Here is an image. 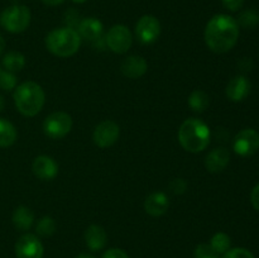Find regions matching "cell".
<instances>
[{
  "label": "cell",
  "mask_w": 259,
  "mask_h": 258,
  "mask_svg": "<svg viewBox=\"0 0 259 258\" xmlns=\"http://www.w3.org/2000/svg\"><path fill=\"white\" fill-rule=\"evenodd\" d=\"M239 38L237 20L227 14H218L207 22L205 28V42L215 53H225L232 50Z\"/></svg>",
  "instance_id": "1"
},
{
  "label": "cell",
  "mask_w": 259,
  "mask_h": 258,
  "mask_svg": "<svg viewBox=\"0 0 259 258\" xmlns=\"http://www.w3.org/2000/svg\"><path fill=\"white\" fill-rule=\"evenodd\" d=\"M179 141L187 152H202L210 143L209 126L200 119H186L180 126Z\"/></svg>",
  "instance_id": "2"
},
{
  "label": "cell",
  "mask_w": 259,
  "mask_h": 258,
  "mask_svg": "<svg viewBox=\"0 0 259 258\" xmlns=\"http://www.w3.org/2000/svg\"><path fill=\"white\" fill-rule=\"evenodd\" d=\"M46 95L43 89L33 81L20 83L15 88L14 103L18 111L25 116H34L42 110Z\"/></svg>",
  "instance_id": "3"
},
{
  "label": "cell",
  "mask_w": 259,
  "mask_h": 258,
  "mask_svg": "<svg viewBox=\"0 0 259 258\" xmlns=\"http://www.w3.org/2000/svg\"><path fill=\"white\" fill-rule=\"evenodd\" d=\"M81 37L77 30L72 28H57L46 37V47L57 57H70L78 51Z\"/></svg>",
  "instance_id": "4"
},
{
  "label": "cell",
  "mask_w": 259,
  "mask_h": 258,
  "mask_svg": "<svg viewBox=\"0 0 259 258\" xmlns=\"http://www.w3.org/2000/svg\"><path fill=\"white\" fill-rule=\"evenodd\" d=\"M30 10L25 5H12L0 14V24L10 33H22L30 24Z\"/></svg>",
  "instance_id": "5"
},
{
  "label": "cell",
  "mask_w": 259,
  "mask_h": 258,
  "mask_svg": "<svg viewBox=\"0 0 259 258\" xmlns=\"http://www.w3.org/2000/svg\"><path fill=\"white\" fill-rule=\"evenodd\" d=\"M72 128V118L67 113L56 111L50 114L43 123V131L52 139H61L70 133Z\"/></svg>",
  "instance_id": "6"
},
{
  "label": "cell",
  "mask_w": 259,
  "mask_h": 258,
  "mask_svg": "<svg viewBox=\"0 0 259 258\" xmlns=\"http://www.w3.org/2000/svg\"><path fill=\"white\" fill-rule=\"evenodd\" d=\"M133 38H132V33L128 27L123 24H116L109 29L108 34H106V45L110 48L113 52L125 53L128 52L131 48Z\"/></svg>",
  "instance_id": "7"
},
{
  "label": "cell",
  "mask_w": 259,
  "mask_h": 258,
  "mask_svg": "<svg viewBox=\"0 0 259 258\" xmlns=\"http://www.w3.org/2000/svg\"><path fill=\"white\" fill-rule=\"evenodd\" d=\"M233 149L242 157L253 156L259 149V133L255 129H243L235 136Z\"/></svg>",
  "instance_id": "8"
},
{
  "label": "cell",
  "mask_w": 259,
  "mask_h": 258,
  "mask_svg": "<svg viewBox=\"0 0 259 258\" xmlns=\"http://www.w3.org/2000/svg\"><path fill=\"white\" fill-rule=\"evenodd\" d=\"M136 33L142 43L151 45L156 42L161 34V23L153 15H143L137 23Z\"/></svg>",
  "instance_id": "9"
},
{
  "label": "cell",
  "mask_w": 259,
  "mask_h": 258,
  "mask_svg": "<svg viewBox=\"0 0 259 258\" xmlns=\"http://www.w3.org/2000/svg\"><path fill=\"white\" fill-rule=\"evenodd\" d=\"M120 128L118 124L113 120H104L99 124L94 131V142L100 148H108L113 146L119 138Z\"/></svg>",
  "instance_id": "10"
},
{
  "label": "cell",
  "mask_w": 259,
  "mask_h": 258,
  "mask_svg": "<svg viewBox=\"0 0 259 258\" xmlns=\"http://www.w3.org/2000/svg\"><path fill=\"white\" fill-rule=\"evenodd\" d=\"M18 258H42L43 245L34 234H24L15 243Z\"/></svg>",
  "instance_id": "11"
},
{
  "label": "cell",
  "mask_w": 259,
  "mask_h": 258,
  "mask_svg": "<svg viewBox=\"0 0 259 258\" xmlns=\"http://www.w3.org/2000/svg\"><path fill=\"white\" fill-rule=\"evenodd\" d=\"M33 172L40 180H52L57 176L58 166L52 157L38 156L33 162Z\"/></svg>",
  "instance_id": "12"
},
{
  "label": "cell",
  "mask_w": 259,
  "mask_h": 258,
  "mask_svg": "<svg viewBox=\"0 0 259 258\" xmlns=\"http://www.w3.org/2000/svg\"><path fill=\"white\" fill-rule=\"evenodd\" d=\"M250 85L249 80L245 76H237L233 78L227 86V96L229 100L239 103L243 101L250 93Z\"/></svg>",
  "instance_id": "13"
},
{
  "label": "cell",
  "mask_w": 259,
  "mask_h": 258,
  "mask_svg": "<svg viewBox=\"0 0 259 258\" xmlns=\"http://www.w3.org/2000/svg\"><path fill=\"white\" fill-rule=\"evenodd\" d=\"M230 161V153L227 148L220 147V148H215L207 154L206 161H205V166H206L207 171L214 172H222L227 168Z\"/></svg>",
  "instance_id": "14"
},
{
  "label": "cell",
  "mask_w": 259,
  "mask_h": 258,
  "mask_svg": "<svg viewBox=\"0 0 259 258\" xmlns=\"http://www.w3.org/2000/svg\"><path fill=\"white\" fill-rule=\"evenodd\" d=\"M147 61L141 56H129L121 62L120 70L129 78H139L147 72Z\"/></svg>",
  "instance_id": "15"
},
{
  "label": "cell",
  "mask_w": 259,
  "mask_h": 258,
  "mask_svg": "<svg viewBox=\"0 0 259 258\" xmlns=\"http://www.w3.org/2000/svg\"><path fill=\"white\" fill-rule=\"evenodd\" d=\"M169 206L168 197L163 192H153L149 195L144 202V209L147 214L152 217H161L167 211Z\"/></svg>",
  "instance_id": "16"
},
{
  "label": "cell",
  "mask_w": 259,
  "mask_h": 258,
  "mask_svg": "<svg viewBox=\"0 0 259 258\" xmlns=\"http://www.w3.org/2000/svg\"><path fill=\"white\" fill-rule=\"evenodd\" d=\"M103 23L96 18H85L78 24V34L86 40H96L103 34Z\"/></svg>",
  "instance_id": "17"
},
{
  "label": "cell",
  "mask_w": 259,
  "mask_h": 258,
  "mask_svg": "<svg viewBox=\"0 0 259 258\" xmlns=\"http://www.w3.org/2000/svg\"><path fill=\"white\" fill-rule=\"evenodd\" d=\"M106 232L100 225L93 224L86 229L85 240L91 250H100L106 244Z\"/></svg>",
  "instance_id": "18"
},
{
  "label": "cell",
  "mask_w": 259,
  "mask_h": 258,
  "mask_svg": "<svg viewBox=\"0 0 259 258\" xmlns=\"http://www.w3.org/2000/svg\"><path fill=\"white\" fill-rule=\"evenodd\" d=\"M34 215L27 206H19L13 214V224L18 230H28L33 224Z\"/></svg>",
  "instance_id": "19"
},
{
  "label": "cell",
  "mask_w": 259,
  "mask_h": 258,
  "mask_svg": "<svg viewBox=\"0 0 259 258\" xmlns=\"http://www.w3.org/2000/svg\"><path fill=\"white\" fill-rule=\"evenodd\" d=\"M17 139V129L4 118H0V147H10Z\"/></svg>",
  "instance_id": "20"
},
{
  "label": "cell",
  "mask_w": 259,
  "mask_h": 258,
  "mask_svg": "<svg viewBox=\"0 0 259 258\" xmlns=\"http://www.w3.org/2000/svg\"><path fill=\"white\" fill-rule=\"evenodd\" d=\"M3 65H4L5 70L9 71V72H18V71L22 70L25 65V58L22 53L19 52H13L7 53L3 58Z\"/></svg>",
  "instance_id": "21"
},
{
  "label": "cell",
  "mask_w": 259,
  "mask_h": 258,
  "mask_svg": "<svg viewBox=\"0 0 259 258\" xmlns=\"http://www.w3.org/2000/svg\"><path fill=\"white\" fill-rule=\"evenodd\" d=\"M210 104V99L207 96V94L202 90H195L192 91V94L189 98V105L191 106V109L194 111H201L206 110L207 106Z\"/></svg>",
  "instance_id": "22"
},
{
  "label": "cell",
  "mask_w": 259,
  "mask_h": 258,
  "mask_svg": "<svg viewBox=\"0 0 259 258\" xmlns=\"http://www.w3.org/2000/svg\"><path fill=\"white\" fill-rule=\"evenodd\" d=\"M238 25L247 29H253L259 24V12L255 9H248L240 13L237 20Z\"/></svg>",
  "instance_id": "23"
},
{
  "label": "cell",
  "mask_w": 259,
  "mask_h": 258,
  "mask_svg": "<svg viewBox=\"0 0 259 258\" xmlns=\"http://www.w3.org/2000/svg\"><path fill=\"white\" fill-rule=\"evenodd\" d=\"M230 244H232L230 237L225 233H217L210 242V245L218 254H224L225 252H228L230 249Z\"/></svg>",
  "instance_id": "24"
},
{
  "label": "cell",
  "mask_w": 259,
  "mask_h": 258,
  "mask_svg": "<svg viewBox=\"0 0 259 258\" xmlns=\"http://www.w3.org/2000/svg\"><path fill=\"white\" fill-rule=\"evenodd\" d=\"M56 230V223L52 218L43 217L37 224V233L40 237H51Z\"/></svg>",
  "instance_id": "25"
},
{
  "label": "cell",
  "mask_w": 259,
  "mask_h": 258,
  "mask_svg": "<svg viewBox=\"0 0 259 258\" xmlns=\"http://www.w3.org/2000/svg\"><path fill=\"white\" fill-rule=\"evenodd\" d=\"M17 85V78L14 73L9 71H0V89L3 90H12Z\"/></svg>",
  "instance_id": "26"
},
{
  "label": "cell",
  "mask_w": 259,
  "mask_h": 258,
  "mask_svg": "<svg viewBox=\"0 0 259 258\" xmlns=\"http://www.w3.org/2000/svg\"><path fill=\"white\" fill-rule=\"evenodd\" d=\"M195 258H220L210 244H200L195 249Z\"/></svg>",
  "instance_id": "27"
},
{
  "label": "cell",
  "mask_w": 259,
  "mask_h": 258,
  "mask_svg": "<svg viewBox=\"0 0 259 258\" xmlns=\"http://www.w3.org/2000/svg\"><path fill=\"white\" fill-rule=\"evenodd\" d=\"M222 258H254V255L245 248H233L225 252Z\"/></svg>",
  "instance_id": "28"
},
{
  "label": "cell",
  "mask_w": 259,
  "mask_h": 258,
  "mask_svg": "<svg viewBox=\"0 0 259 258\" xmlns=\"http://www.w3.org/2000/svg\"><path fill=\"white\" fill-rule=\"evenodd\" d=\"M223 5L230 12H237L244 4V0H222Z\"/></svg>",
  "instance_id": "29"
},
{
  "label": "cell",
  "mask_w": 259,
  "mask_h": 258,
  "mask_svg": "<svg viewBox=\"0 0 259 258\" xmlns=\"http://www.w3.org/2000/svg\"><path fill=\"white\" fill-rule=\"evenodd\" d=\"M101 258H129V255L126 254L123 249H119V248H113V249L106 250Z\"/></svg>",
  "instance_id": "30"
},
{
  "label": "cell",
  "mask_w": 259,
  "mask_h": 258,
  "mask_svg": "<svg viewBox=\"0 0 259 258\" xmlns=\"http://www.w3.org/2000/svg\"><path fill=\"white\" fill-rule=\"evenodd\" d=\"M171 189L175 194H182L186 190V182L182 179H176L171 182Z\"/></svg>",
  "instance_id": "31"
},
{
  "label": "cell",
  "mask_w": 259,
  "mask_h": 258,
  "mask_svg": "<svg viewBox=\"0 0 259 258\" xmlns=\"http://www.w3.org/2000/svg\"><path fill=\"white\" fill-rule=\"evenodd\" d=\"M250 201H252L253 207L259 211V184L257 186H254V189L252 190V194H250Z\"/></svg>",
  "instance_id": "32"
},
{
  "label": "cell",
  "mask_w": 259,
  "mask_h": 258,
  "mask_svg": "<svg viewBox=\"0 0 259 258\" xmlns=\"http://www.w3.org/2000/svg\"><path fill=\"white\" fill-rule=\"evenodd\" d=\"M46 5H50V7H56V5L62 4L65 0H42Z\"/></svg>",
  "instance_id": "33"
},
{
  "label": "cell",
  "mask_w": 259,
  "mask_h": 258,
  "mask_svg": "<svg viewBox=\"0 0 259 258\" xmlns=\"http://www.w3.org/2000/svg\"><path fill=\"white\" fill-rule=\"evenodd\" d=\"M76 258H95V257H93V255L88 254V253H81V254H78Z\"/></svg>",
  "instance_id": "34"
},
{
  "label": "cell",
  "mask_w": 259,
  "mask_h": 258,
  "mask_svg": "<svg viewBox=\"0 0 259 258\" xmlns=\"http://www.w3.org/2000/svg\"><path fill=\"white\" fill-rule=\"evenodd\" d=\"M4 47H5V42H4V39H3L2 35H0V53L3 52V50H4Z\"/></svg>",
  "instance_id": "35"
},
{
  "label": "cell",
  "mask_w": 259,
  "mask_h": 258,
  "mask_svg": "<svg viewBox=\"0 0 259 258\" xmlns=\"http://www.w3.org/2000/svg\"><path fill=\"white\" fill-rule=\"evenodd\" d=\"M3 108H4V99L3 96H0V111L3 110Z\"/></svg>",
  "instance_id": "36"
},
{
  "label": "cell",
  "mask_w": 259,
  "mask_h": 258,
  "mask_svg": "<svg viewBox=\"0 0 259 258\" xmlns=\"http://www.w3.org/2000/svg\"><path fill=\"white\" fill-rule=\"evenodd\" d=\"M72 2H75V3H83V2H86V0H72Z\"/></svg>",
  "instance_id": "37"
}]
</instances>
